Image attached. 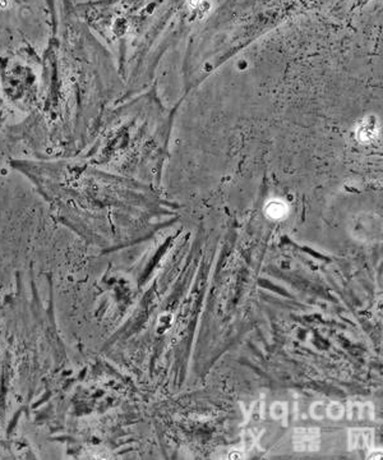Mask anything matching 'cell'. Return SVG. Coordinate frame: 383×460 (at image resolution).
<instances>
[{"mask_svg":"<svg viewBox=\"0 0 383 460\" xmlns=\"http://www.w3.org/2000/svg\"><path fill=\"white\" fill-rule=\"evenodd\" d=\"M320 445V431L314 427H299L294 431V449L300 453L318 451Z\"/></svg>","mask_w":383,"mask_h":460,"instance_id":"6da1fadb","label":"cell"},{"mask_svg":"<svg viewBox=\"0 0 383 460\" xmlns=\"http://www.w3.org/2000/svg\"><path fill=\"white\" fill-rule=\"evenodd\" d=\"M228 459H246V453L240 450H234L229 453Z\"/></svg>","mask_w":383,"mask_h":460,"instance_id":"9c48e42d","label":"cell"},{"mask_svg":"<svg viewBox=\"0 0 383 460\" xmlns=\"http://www.w3.org/2000/svg\"><path fill=\"white\" fill-rule=\"evenodd\" d=\"M374 432L372 428H350L348 436L349 450H371L373 448Z\"/></svg>","mask_w":383,"mask_h":460,"instance_id":"7a4b0ae2","label":"cell"},{"mask_svg":"<svg viewBox=\"0 0 383 460\" xmlns=\"http://www.w3.org/2000/svg\"><path fill=\"white\" fill-rule=\"evenodd\" d=\"M382 458V449H374L372 448L371 450H368L367 454V459H381Z\"/></svg>","mask_w":383,"mask_h":460,"instance_id":"ba28073f","label":"cell"},{"mask_svg":"<svg viewBox=\"0 0 383 460\" xmlns=\"http://www.w3.org/2000/svg\"><path fill=\"white\" fill-rule=\"evenodd\" d=\"M266 214L271 219H283L288 214V205L280 199H273V201L268 202V205L266 206Z\"/></svg>","mask_w":383,"mask_h":460,"instance_id":"277c9868","label":"cell"},{"mask_svg":"<svg viewBox=\"0 0 383 460\" xmlns=\"http://www.w3.org/2000/svg\"><path fill=\"white\" fill-rule=\"evenodd\" d=\"M345 412H348V418L350 421H361V419H373V405L371 403L360 404V403H350L348 408H345Z\"/></svg>","mask_w":383,"mask_h":460,"instance_id":"3957f363","label":"cell"},{"mask_svg":"<svg viewBox=\"0 0 383 460\" xmlns=\"http://www.w3.org/2000/svg\"><path fill=\"white\" fill-rule=\"evenodd\" d=\"M345 414V407L341 403H330L326 404V417L331 418L333 421L341 419Z\"/></svg>","mask_w":383,"mask_h":460,"instance_id":"8992f818","label":"cell"},{"mask_svg":"<svg viewBox=\"0 0 383 460\" xmlns=\"http://www.w3.org/2000/svg\"><path fill=\"white\" fill-rule=\"evenodd\" d=\"M311 414L314 419H322L323 417H326V404L314 403L311 407Z\"/></svg>","mask_w":383,"mask_h":460,"instance_id":"52a82bcc","label":"cell"},{"mask_svg":"<svg viewBox=\"0 0 383 460\" xmlns=\"http://www.w3.org/2000/svg\"><path fill=\"white\" fill-rule=\"evenodd\" d=\"M271 417L276 421H280L284 426L288 425V405L284 402H276L271 405Z\"/></svg>","mask_w":383,"mask_h":460,"instance_id":"5b68a950","label":"cell"}]
</instances>
